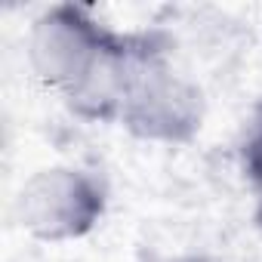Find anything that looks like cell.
Wrapping results in <instances>:
<instances>
[{
  "instance_id": "obj_6",
  "label": "cell",
  "mask_w": 262,
  "mask_h": 262,
  "mask_svg": "<svg viewBox=\"0 0 262 262\" xmlns=\"http://www.w3.org/2000/svg\"><path fill=\"white\" fill-rule=\"evenodd\" d=\"M253 219H256V225H259V231H262V188L256 191V207H253Z\"/></svg>"
},
{
  "instance_id": "obj_1",
  "label": "cell",
  "mask_w": 262,
  "mask_h": 262,
  "mask_svg": "<svg viewBox=\"0 0 262 262\" xmlns=\"http://www.w3.org/2000/svg\"><path fill=\"white\" fill-rule=\"evenodd\" d=\"M204 117V90L173 65L170 40L161 31H148L117 123L133 139L176 148L198 139Z\"/></svg>"
},
{
  "instance_id": "obj_2",
  "label": "cell",
  "mask_w": 262,
  "mask_h": 262,
  "mask_svg": "<svg viewBox=\"0 0 262 262\" xmlns=\"http://www.w3.org/2000/svg\"><path fill=\"white\" fill-rule=\"evenodd\" d=\"M108 213V185L99 173L53 164L37 170L16 198L22 231L40 244H68L96 231Z\"/></svg>"
},
{
  "instance_id": "obj_4",
  "label": "cell",
  "mask_w": 262,
  "mask_h": 262,
  "mask_svg": "<svg viewBox=\"0 0 262 262\" xmlns=\"http://www.w3.org/2000/svg\"><path fill=\"white\" fill-rule=\"evenodd\" d=\"M148 43V31H111L86 74L62 96L65 108L86 123H117L136 62Z\"/></svg>"
},
{
  "instance_id": "obj_5",
  "label": "cell",
  "mask_w": 262,
  "mask_h": 262,
  "mask_svg": "<svg viewBox=\"0 0 262 262\" xmlns=\"http://www.w3.org/2000/svg\"><path fill=\"white\" fill-rule=\"evenodd\" d=\"M241 170H244L247 182L253 185V191H259L262 188V102L250 117L247 136L241 145Z\"/></svg>"
},
{
  "instance_id": "obj_3",
  "label": "cell",
  "mask_w": 262,
  "mask_h": 262,
  "mask_svg": "<svg viewBox=\"0 0 262 262\" xmlns=\"http://www.w3.org/2000/svg\"><path fill=\"white\" fill-rule=\"evenodd\" d=\"M111 28H105L90 7L80 4H56L47 7L28 31V65L31 74L53 90L59 99L86 74Z\"/></svg>"
}]
</instances>
